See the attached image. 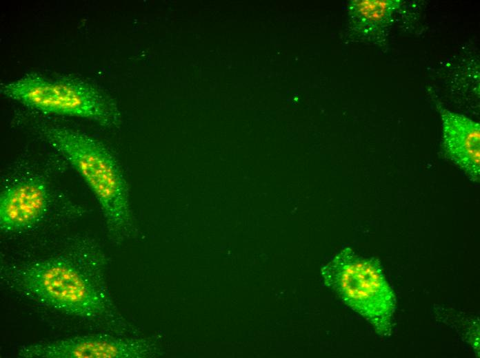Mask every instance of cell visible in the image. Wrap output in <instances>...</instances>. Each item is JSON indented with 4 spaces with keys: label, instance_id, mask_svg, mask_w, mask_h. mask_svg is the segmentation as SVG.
<instances>
[{
    "label": "cell",
    "instance_id": "1",
    "mask_svg": "<svg viewBox=\"0 0 480 358\" xmlns=\"http://www.w3.org/2000/svg\"><path fill=\"white\" fill-rule=\"evenodd\" d=\"M39 131L77 170L93 192L110 240L120 244L136 235L128 185L110 150L95 138L60 125L42 124Z\"/></svg>",
    "mask_w": 480,
    "mask_h": 358
},
{
    "label": "cell",
    "instance_id": "2",
    "mask_svg": "<svg viewBox=\"0 0 480 358\" xmlns=\"http://www.w3.org/2000/svg\"><path fill=\"white\" fill-rule=\"evenodd\" d=\"M12 282L27 297L70 315L94 319L113 311L107 293L63 256L25 264Z\"/></svg>",
    "mask_w": 480,
    "mask_h": 358
},
{
    "label": "cell",
    "instance_id": "3",
    "mask_svg": "<svg viewBox=\"0 0 480 358\" xmlns=\"http://www.w3.org/2000/svg\"><path fill=\"white\" fill-rule=\"evenodd\" d=\"M323 284L381 337H390L397 300L377 258L357 254L346 247L321 269Z\"/></svg>",
    "mask_w": 480,
    "mask_h": 358
},
{
    "label": "cell",
    "instance_id": "4",
    "mask_svg": "<svg viewBox=\"0 0 480 358\" xmlns=\"http://www.w3.org/2000/svg\"><path fill=\"white\" fill-rule=\"evenodd\" d=\"M0 92L44 114L86 118L107 127L119 123L112 100L98 86L77 77L30 73L1 84Z\"/></svg>",
    "mask_w": 480,
    "mask_h": 358
},
{
    "label": "cell",
    "instance_id": "5",
    "mask_svg": "<svg viewBox=\"0 0 480 358\" xmlns=\"http://www.w3.org/2000/svg\"><path fill=\"white\" fill-rule=\"evenodd\" d=\"M157 344L144 338L84 335L23 346V358H143L159 354Z\"/></svg>",
    "mask_w": 480,
    "mask_h": 358
},
{
    "label": "cell",
    "instance_id": "6",
    "mask_svg": "<svg viewBox=\"0 0 480 358\" xmlns=\"http://www.w3.org/2000/svg\"><path fill=\"white\" fill-rule=\"evenodd\" d=\"M435 105L441 120V151L472 181L480 179V125L471 118Z\"/></svg>",
    "mask_w": 480,
    "mask_h": 358
},
{
    "label": "cell",
    "instance_id": "7",
    "mask_svg": "<svg viewBox=\"0 0 480 358\" xmlns=\"http://www.w3.org/2000/svg\"><path fill=\"white\" fill-rule=\"evenodd\" d=\"M49 203V189L41 178H26L8 187L0 195L1 230L12 233L32 227L43 217Z\"/></svg>",
    "mask_w": 480,
    "mask_h": 358
},
{
    "label": "cell",
    "instance_id": "8",
    "mask_svg": "<svg viewBox=\"0 0 480 358\" xmlns=\"http://www.w3.org/2000/svg\"><path fill=\"white\" fill-rule=\"evenodd\" d=\"M403 4L401 0L351 1L348 12L356 31L378 43L385 41L394 15Z\"/></svg>",
    "mask_w": 480,
    "mask_h": 358
}]
</instances>
